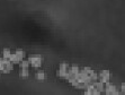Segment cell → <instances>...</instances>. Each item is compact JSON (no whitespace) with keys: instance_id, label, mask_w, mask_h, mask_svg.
<instances>
[{"instance_id":"6da1fadb","label":"cell","mask_w":125,"mask_h":95,"mask_svg":"<svg viewBox=\"0 0 125 95\" xmlns=\"http://www.w3.org/2000/svg\"><path fill=\"white\" fill-rule=\"evenodd\" d=\"M28 61L33 67L37 68V67L41 66V63H42V57L41 55H36V54L31 55V57L28 58Z\"/></svg>"},{"instance_id":"7a4b0ae2","label":"cell","mask_w":125,"mask_h":95,"mask_svg":"<svg viewBox=\"0 0 125 95\" xmlns=\"http://www.w3.org/2000/svg\"><path fill=\"white\" fill-rule=\"evenodd\" d=\"M111 72H109V70H102L100 71V74L98 75V79L99 81H102V83H107V81H109V78H111Z\"/></svg>"},{"instance_id":"9c48e42d","label":"cell","mask_w":125,"mask_h":95,"mask_svg":"<svg viewBox=\"0 0 125 95\" xmlns=\"http://www.w3.org/2000/svg\"><path fill=\"white\" fill-rule=\"evenodd\" d=\"M67 72H68V70H65V69H59L58 75L60 76V77L64 78V77H65V75H67Z\"/></svg>"},{"instance_id":"9a60e30c","label":"cell","mask_w":125,"mask_h":95,"mask_svg":"<svg viewBox=\"0 0 125 95\" xmlns=\"http://www.w3.org/2000/svg\"><path fill=\"white\" fill-rule=\"evenodd\" d=\"M60 69H65V70H68V69H69V66H68V63H61V65H60Z\"/></svg>"},{"instance_id":"2e32d148","label":"cell","mask_w":125,"mask_h":95,"mask_svg":"<svg viewBox=\"0 0 125 95\" xmlns=\"http://www.w3.org/2000/svg\"><path fill=\"white\" fill-rule=\"evenodd\" d=\"M3 67H5V63H3V61H2V59L0 58V70L2 71V69H3Z\"/></svg>"},{"instance_id":"5bb4252c","label":"cell","mask_w":125,"mask_h":95,"mask_svg":"<svg viewBox=\"0 0 125 95\" xmlns=\"http://www.w3.org/2000/svg\"><path fill=\"white\" fill-rule=\"evenodd\" d=\"M21 68H28L29 61L28 60H21Z\"/></svg>"},{"instance_id":"8992f818","label":"cell","mask_w":125,"mask_h":95,"mask_svg":"<svg viewBox=\"0 0 125 95\" xmlns=\"http://www.w3.org/2000/svg\"><path fill=\"white\" fill-rule=\"evenodd\" d=\"M36 78L40 79V81H44V79H45V74H44V71H38L37 74H36Z\"/></svg>"},{"instance_id":"52a82bcc","label":"cell","mask_w":125,"mask_h":95,"mask_svg":"<svg viewBox=\"0 0 125 95\" xmlns=\"http://www.w3.org/2000/svg\"><path fill=\"white\" fill-rule=\"evenodd\" d=\"M69 70H70V71H72L74 75H76V74H78V72L80 71V70H79V67L77 66V65H73L71 68H69Z\"/></svg>"},{"instance_id":"277c9868","label":"cell","mask_w":125,"mask_h":95,"mask_svg":"<svg viewBox=\"0 0 125 95\" xmlns=\"http://www.w3.org/2000/svg\"><path fill=\"white\" fill-rule=\"evenodd\" d=\"M93 84H94V86H95V88L98 91L99 93H102L103 91L105 89V86H104V83H102V81H93Z\"/></svg>"},{"instance_id":"3957f363","label":"cell","mask_w":125,"mask_h":95,"mask_svg":"<svg viewBox=\"0 0 125 95\" xmlns=\"http://www.w3.org/2000/svg\"><path fill=\"white\" fill-rule=\"evenodd\" d=\"M105 92L107 93V94H118L116 86L114 84H111L109 81L105 83Z\"/></svg>"},{"instance_id":"8fae6325","label":"cell","mask_w":125,"mask_h":95,"mask_svg":"<svg viewBox=\"0 0 125 95\" xmlns=\"http://www.w3.org/2000/svg\"><path fill=\"white\" fill-rule=\"evenodd\" d=\"M89 77H90V79H91V81H96L97 79H98V75H97L96 72L95 71H93L90 74V75H89Z\"/></svg>"},{"instance_id":"5b68a950","label":"cell","mask_w":125,"mask_h":95,"mask_svg":"<svg viewBox=\"0 0 125 95\" xmlns=\"http://www.w3.org/2000/svg\"><path fill=\"white\" fill-rule=\"evenodd\" d=\"M21 60H23V59L18 57L16 53H11V54H10V61H11L12 63H19Z\"/></svg>"},{"instance_id":"4fadbf2b","label":"cell","mask_w":125,"mask_h":95,"mask_svg":"<svg viewBox=\"0 0 125 95\" xmlns=\"http://www.w3.org/2000/svg\"><path fill=\"white\" fill-rule=\"evenodd\" d=\"M82 71H83L84 74H86V75H88V76H89V75H90V74H91V72L94 71V70L91 69V68H89V67H84L83 69H82Z\"/></svg>"},{"instance_id":"7c38bea8","label":"cell","mask_w":125,"mask_h":95,"mask_svg":"<svg viewBox=\"0 0 125 95\" xmlns=\"http://www.w3.org/2000/svg\"><path fill=\"white\" fill-rule=\"evenodd\" d=\"M15 53H16V54H17L19 58H21V59H23V58L25 57V52H24L23 50H21V49L16 50V52H15Z\"/></svg>"},{"instance_id":"ba28073f","label":"cell","mask_w":125,"mask_h":95,"mask_svg":"<svg viewBox=\"0 0 125 95\" xmlns=\"http://www.w3.org/2000/svg\"><path fill=\"white\" fill-rule=\"evenodd\" d=\"M10 54H11V52L9 49H5L3 50V53H2V57L3 58H9L10 59Z\"/></svg>"},{"instance_id":"30bf717a","label":"cell","mask_w":125,"mask_h":95,"mask_svg":"<svg viewBox=\"0 0 125 95\" xmlns=\"http://www.w3.org/2000/svg\"><path fill=\"white\" fill-rule=\"evenodd\" d=\"M29 75V71H28V68H21V77H27Z\"/></svg>"},{"instance_id":"e0dca14e","label":"cell","mask_w":125,"mask_h":95,"mask_svg":"<svg viewBox=\"0 0 125 95\" xmlns=\"http://www.w3.org/2000/svg\"><path fill=\"white\" fill-rule=\"evenodd\" d=\"M121 88H122V93L125 94V83H123L122 85H121Z\"/></svg>"}]
</instances>
